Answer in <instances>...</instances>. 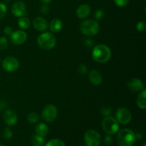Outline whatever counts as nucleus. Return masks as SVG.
Instances as JSON below:
<instances>
[{
	"label": "nucleus",
	"instance_id": "nucleus-1",
	"mask_svg": "<svg viewBox=\"0 0 146 146\" xmlns=\"http://www.w3.org/2000/svg\"><path fill=\"white\" fill-rule=\"evenodd\" d=\"M92 56L94 61L97 63L104 64L110 60L111 57V51L106 45L98 44L93 49Z\"/></svg>",
	"mask_w": 146,
	"mask_h": 146
},
{
	"label": "nucleus",
	"instance_id": "nucleus-2",
	"mask_svg": "<svg viewBox=\"0 0 146 146\" xmlns=\"http://www.w3.org/2000/svg\"><path fill=\"white\" fill-rule=\"evenodd\" d=\"M135 140V133L128 128L121 130L117 135V143L118 146H133Z\"/></svg>",
	"mask_w": 146,
	"mask_h": 146
},
{
	"label": "nucleus",
	"instance_id": "nucleus-3",
	"mask_svg": "<svg viewBox=\"0 0 146 146\" xmlns=\"http://www.w3.org/2000/svg\"><path fill=\"white\" fill-rule=\"evenodd\" d=\"M37 44L42 49L51 50L56 46V38L51 33H43L37 38Z\"/></svg>",
	"mask_w": 146,
	"mask_h": 146
},
{
	"label": "nucleus",
	"instance_id": "nucleus-4",
	"mask_svg": "<svg viewBox=\"0 0 146 146\" xmlns=\"http://www.w3.org/2000/svg\"><path fill=\"white\" fill-rule=\"evenodd\" d=\"M99 24L93 19H87L80 24V31L87 36L96 35L99 31Z\"/></svg>",
	"mask_w": 146,
	"mask_h": 146
},
{
	"label": "nucleus",
	"instance_id": "nucleus-5",
	"mask_svg": "<svg viewBox=\"0 0 146 146\" xmlns=\"http://www.w3.org/2000/svg\"><path fill=\"white\" fill-rule=\"evenodd\" d=\"M119 123L112 116H106L102 121V128L104 132L110 135H114L119 129Z\"/></svg>",
	"mask_w": 146,
	"mask_h": 146
},
{
	"label": "nucleus",
	"instance_id": "nucleus-6",
	"mask_svg": "<svg viewBox=\"0 0 146 146\" xmlns=\"http://www.w3.org/2000/svg\"><path fill=\"white\" fill-rule=\"evenodd\" d=\"M84 141L87 146H99L101 142V137L98 131L88 130L84 134Z\"/></svg>",
	"mask_w": 146,
	"mask_h": 146
},
{
	"label": "nucleus",
	"instance_id": "nucleus-7",
	"mask_svg": "<svg viewBox=\"0 0 146 146\" xmlns=\"http://www.w3.org/2000/svg\"><path fill=\"white\" fill-rule=\"evenodd\" d=\"M57 115H58L57 108H56L55 106L51 105V104L46 106L41 112V117L46 122L49 123L55 121Z\"/></svg>",
	"mask_w": 146,
	"mask_h": 146
},
{
	"label": "nucleus",
	"instance_id": "nucleus-8",
	"mask_svg": "<svg viewBox=\"0 0 146 146\" xmlns=\"http://www.w3.org/2000/svg\"><path fill=\"white\" fill-rule=\"evenodd\" d=\"M115 117H116L115 119L117 120V121L123 125L129 123L132 119L131 111L128 108H124V107H121L117 110Z\"/></svg>",
	"mask_w": 146,
	"mask_h": 146
},
{
	"label": "nucleus",
	"instance_id": "nucleus-9",
	"mask_svg": "<svg viewBox=\"0 0 146 146\" xmlns=\"http://www.w3.org/2000/svg\"><path fill=\"white\" fill-rule=\"evenodd\" d=\"M2 66L5 71L8 72H14L19 67V62L14 57L7 56L3 60Z\"/></svg>",
	"mask_w": 146,
	"mask_h": 146
},
{
	"label": "nucleus",
	"instance_id": "nucleus-10",
	"mask_svg": "<svg viewBox=\"0 0 146 146\" xmlns=\"http://www.w3.org/2000/svg\"><path fill=\"white\" fill-rule=\"evenodd\" d=\"M10 36H11V41L16 45L23 44L27 39V33L21 30L13 31Z\"/></svg>",
	"mask_w": 146,
	"mask_h": 146
},
{
	"label": "nucleus",
	"instance_id": "nucleus-11",
	"mask_svg": "<svg viewBox=\"0 0 146 146\" xmlns=\"http://www.w3.org/2000/svg\"><path fill=\"white\" fill-rule=\"evenodd\" d=\"M27 7L23 1H19L14 3L11 7V13L17 17H22L26 14Z\"/></svg>",
	"mask_w": 146,
	"mask_h": 146
},
{
	"label": "nucleus",
	"instance_id": "nucleus-12",
	"mask_svg": "<svg viewBox=\"0 0 146 146\" xmlns=\"http://www.w3.org/2000/svg\"><path fill=\"white\" fill-rule=\"evenodd\" d=\"M3 118H4L5 123L7 125H9V126L14 125L17 123V121H18V117H17V113L11 109L7 110L4 113Z\"/></svg>",
	"mask_w": 146,
	"mask_h": 146
},
{
	"label": "nucleus",
	"instance_id": "nucleus-13",
	"mask_svg": "<svg viewBox=\"0 0 146 146\" xmlns=\"http://www.w3.org/2000/svg\"><path fill=\"white\" fill-rule=\"evenodd\" d=\"M128 87L131 91L134 92H138L144 89V85L143 81L139 78H132L128 83Z\"/></svg>",
	"mask_w": 146,
	"mask_h": 146
},
{
	"label": "nucleus",
	"instance_id": "nucleus-14",
	"mask_svg": "<svg viewBox=\"0 0 146 146\" xmlns=\"http://www.w3.org/2000/svg\"><path fill=\"white\" fill-rule=\"evenodd\" d=\"M33 26L34 29L38 31H45L48 28V21L46 19L43 17H36L35 19L33 21Z\"/></svg>",
	"mask_w": 146,
	"mask_h": 146
},
{
	"label": "nucleus",
	"instance_id": "nucleus-15",
	"mask_svg": "<svg viewBox=\"0 0 146 146\" xmlns=\"http://www.w3.org/2000/svg\"><path fill=\"white\" fill-rule=\"evenodd\" d=\"M88 78H89L90 82L94 86L101 85L103 81L102 75L97 70H92V71H90Z\"/></svg>",
	"mask_w": 146,
	"mask_h": 146
},
{
	"label": "nucleus",
	"instance_id": "nucleus-16",
	"mask_svg": "<svg viewBox=\"0 0 146 146\" xmlns=\"http://www.w3.org/2000/svg\"><path fill=\"white\" fill-rule=\"evenodd\" d=\"M91 7L88 4H81L76 9V15L80 19H85L91 14Z\"/></svg>",
	"mask_w": 146,
	"mask_h": 146
},
{
	"label": "nucleus",
	"instance_id": "nucleus-17",
	"mask_svg": "<svg viewBox=\"0 0 146 146\" xmlns=\"http://www.w3.org/2000/svg\"><path fill=\"white\" fill-rule=\"evenodd\" d=\"M62 27H63L62 21H61L60 19H53L49 24L50 30H51V32L53 33L59 32V31L62 29Z\"/></svg>",
	"mask_w": 146,
	"mask_h": 146
},
{
	"label": "nucleus",
	"instance_id": "nucleus-18",
	"mask_svg": "<svg viewBox=\"0 0 146 146\" xmlns=\"http://www.w3.org/2000/svg\"><path fill=\"white\" fill-rule=\"evenodd\" d=\"M146 91L145 89L142 90L141 91V94L138 96V98H137L136 104L137 106L139 108L143 110H145L146 108Z\"/></svg>",
	"mask_w": 146,
	"mask_h": 146
},
{
	"label": "nucleus",
	"instance_id": "nucleus-19",
	"mask_svg": "<svg viewBox=\"0 0 146 146\" xmlns=\"http://www.w3.org/2000/svg\"><path fill=\"white\" fill-rule=\"evenodd\" d=\"M48 128L45 123H41L38 124L36 126V135H40V136L44 137L48 134Z\"/></svg>",
	"mask_w": 146,
	"mask_h": 146
},
{
	"label": "nucleus",
	"instance_id": "nucleus-20",
	"mask_svg": "<svg viewBox=\"0 0 146 146\" xmlns=\"http://www.w3.org/2000/svg\"><path fill=\"white\" fill-rule=\"evenodd\" d=\"M18 25L22 29H28L31 26V21L27 17H20L18 21Z\"/></svg>",
	"mask_w": 146,
	"mask_h": 146
},
{
	"label": "nucleus",
	"instance_id": "nucleus-21",
	"mask_svg": "<svg viewBox=\"0 0 146 146\" xmlns=\"http://www.w3.org/2000/svg\"><path fill=\"white\" fill-rule=\"evenodd\" d=\"M44 137L40 136L38 135H33L31 138V143L34 146H44Z\"/></svg>",
	"mask_w": 146,
	"mask_h": 146
},
{
	"label": "nucleus",
	"instance_id": "nucleus-22",
	"mask_svg": "<svg viewBox=\"0 0 146 146\" xmlns=\"http://www.w3.org/2000/svg\"><path fill=\"white\" fill-rule=\"evenodd\" d=\"M45 146H66V145L64 141H62L61 140L55 138V139H52L48 141Z\"/></svg>",
	"mask_w": 146,
	"mask_h": 146
},
{
	"label": "nucleus",
	"instance_id": "nucleus-23",
	"mask_svg": "<svg viewBox=\"0 0 146 146\" xmlns=\"http://www.w3.org/2000/svg\"><path fill=\"white\" fill-rule=\"evenodd\" d=\"M27 120L31 123H36L38 121V115L36 113L31 112L29 113L27 115Z\"/></svg>",
	"mask_w": 146,
	"mask_h": 146
},
{
	"label": "nucleus",
	"instance_id": "nucleus-24",
	"mask_svg": "<svg viewBox=\"0 0 146 146\" xmlns=\"http://www.w3.org/2000/svg\"><path fill=\"white\" fill-rule=\"evenodd\" d=\"M8 46V39L5 36L0 37V50H4Z\"/></svg>",
	"mask_w": 146,
	"mask_h": 146
},
{
	"label": "nucleus",
	"instance_id": "nucleus-25",
	"mask_svg": "<svg viewBox=\"0 0 146 146\" xmlns=\"http://www.w3.org/2000/svg\"><path fill=\"white\" fill-rule=\"evenodd\" d=\"M12 131H11V129L9 128H6L4 130V132H3V137H4L5 139H11L12 138Z\"/></svg>",
	"mask_w": 146,
	"mask_h": 146
},
{
	"label": "nucleus",
	"instance_id": "nucleus-26",
	"mask_svg": "<svg viewBox=\"0 0 146 146\" xmlns=\"http://www.w3.org/2000/svg\"><path fill=\"white\" fill-rule=\"evenodd\" d=\"M112 111V108L109 106L103 107L101 109V113L103 115H105V116H108V115H111Z\"/></svg>",
	"mask_w": 146,
	"mask_h": 146
},
{
	"label": "nucleus",
	"instance_id": "nucleus-27",
	"mask_svg": "<svg viewBox=\"0 0 146 146\" xmlns=\"http://www.w3.org/2000/svg\"><path fill=\"white\" fill-rule=\"evenodd\" d=\"M136 29L140 32H144L146 29V24L144 21H141L137 24Z\"/></svg>",
	"mask_w": 146,
	"mask_h": 146
},
{
	"label": "nucleus",
	"instance_id": "nucleus-28",
	"mask_svg": "<svg viewBox=\"0 0 146 146\" xmlns=\"http://www.w3.org/2000/svg\"><path fill=\"white\" fill-rule=\"evenodd\" d=\"M7 11V7L4 3L0 2V19L3 18L6 15Z\"/></svg>",
	"mask_w": 146,
	"mask_h": 146
},
{
	"label": "nucleus",
	"instance_id": "nucleus-29",
	"mask_svg": "<svg viewBox=\"0 0 146 146\" xmlns=\"http://www.w3.org/2000/svg\"><path fill=\"white\" fill-rule=\"evenodd\" d=\"M104 10L101 9H99L96 10L95 14H94V17H95V18L97 20L101 19L104 17Z\"/></svg>",
	"mask_w": 146,
	"mask_h": 146
},
{
	"label": "nucleus",
	"instance_id": "nucleus-30",
	"mask_svg": "<svg viewBox=\"0 0 146 146\" xmlns=\"http://www.w3.org/2000/svg\"><path fill=\"white\" fill-rule=\"evenodd\" d=\"M115 4L119 7H125L129 2V0H114Z\"/></svg>",
	"mask_w": 146,
	"mask_h": 146
},
{
	"label": "nucleus",
	"instance_id": "nucleus-31",
	"mask_svg": "<svg viewBox=\"0 0 146 146\" xmlns=\"http://www.w3.org/2000/svg\"><path fill=\"white\" fill-rule=\"evenodd\" d=\"M78 71L81 74H86L88 72V68H87V66L86 65L81 64L78 67Z\"/></svg>",
	"mask_w": 146,
	"mask_h": 146
},
{
	"label": "nucleus",
	"instance_id": "nucleus-32",
	"mask_svg": "<svg viewBox=\"0 0 146 146\" xmlns=\"http://www.w3.org/2000/svg\"><path fill=\"white\" fill-rule=\"evenodd\" d=\"M104 142L105 143V145H111L113 143V138L110 135H106V136L104 138Z\"/></svg>",
	"mask_w": 146,
	"mask_h": 146
},
{
	"label": "nucleus",
	"instance_id": "nucleus-33",
	"mask_svg": "<svg viewBox=\"0 0 146 146\" xmlns=\"http://www.w3.org/2000/svg\"><path fill=\"white\" fill-rule=\"evenodd\" d=\"M48 11H49V9L47 7L46 4H44V5L41 6V9H40V11L42 14H46L48 13Z\"/></svg>",
	"mask_w": 146,
	"mask_h": 146
},
{
	"label": "nucleus",
	"instance_id": "nucleus-34",
	"mask_svg": "<svg viewBox=\"0 0 146 146\" xmlns=\"http://www.w3.org/2000/svg\"><path fill=\"white\" fill-rule=\"evenodd\" d=\"M4 34H7V35H9V36H11V34L13 33V29L11 27H7L4 28Z\"/></svg>",
	"mask_w": 146,
	"mask_h": 146
},
{
	"label": "nucleus",
	"instance_id": "nucleus-35",
	"mask_svg": "<svg viewBox=\"0 0 146 146\" xmlns=\"http://www.w3.org/2000/svg\"><path fill=\"white\" fill-rule=\"evenodd\" d=\"M84 44H85V45L86 46L88 47H91L92 46L93 44H94V42H93V41L91 39H90V38H88V39H86L85 41H84Z\"/></svg>",
	"mask_w": 146,
	"mask_h": 146
},
{
	"label": "nucleus",
	"instance_id": "nucleus-36",
	"mask_svg": "<svg viewBox=\"0 0 146 146\" xmlns=\"http://www.w3.org/2000/svg\"><path fill=\"white\" fill-rule=\"evenodd\" d=\"M143 138V135L141 133H137L135 134V139H138V140H141Z\"/></svg>",
	"mask_w": 146,
	"mask_h": 146
},
{
	"label": "nucleus",
	"instance_id": "nucleus-37",
	"mask_svg": "<svg viewBox=\"0 0 146 146\" xmlns=\"http://www.w3.org/2000/svg\"><path fill=\"white\" fill-rule=\"evenodd\" d=\"M52 1V0H41V1L42 3H44V4H48V3H50L51 1Z\"/></svg>",
	"mask_w": 146,
	"mask_h": 146
},
{
	"label": "nucleus",
	"instance_id": "nucleus-38",
	"mask_svg": "<svg viewBox=\"0 0 146 146\" xmlns=\"http://www.w3.org/2000/svg\"><path fill=\"white\" fill-rule=\"evenodd\" d=\"M0 146H4V145H2V144H1V143H0Z\"/></svg>",
	"mask_w": 146,
	"mask_h": 146
},
{
	"label": "nucleus",
	"instance_id": "nucleus-39",
	"mask_svg": "<svg viewBox=\"0 0 146 146\" xmlns=\"http://www.w3.org/2000/svg\"><path fill=\"white\" fill-rule=\"evenodd\" d=\"M143 146H146V145H145V143H144V144H143Z\"/></svg>",
	"mask_w": 146,
	"mask_h": 146
},
{
	"label": "nucleus",
	"instance_id": "nucleus-40",
	"mask_svg": "<svg viewBox=\"0 0 146 146\" xmlns=\"http://www.w3.org/2000/svg\"><path fill=\"white\" fill-rule=\"evenodd\" d=\"M6 1H10V0H6Z\"/></svg>",
	"mask_w": 146,
	"mask_h": 146
}]
</instances>
